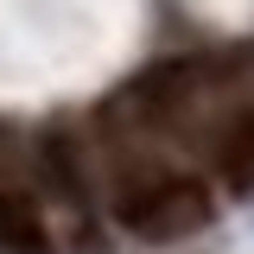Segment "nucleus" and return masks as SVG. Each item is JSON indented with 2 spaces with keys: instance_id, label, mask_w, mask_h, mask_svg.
Listing matches in <instances>:
<instances>
[{
  "instance_id": "nucleus-1",
  "label": "nucleus",
  "mask_w": 254,
  "mask_h": 254,
  "mask_svg": "<svg viewBox=\"0 0 254 254\" xmlns=\"http://www.w3.org/2000/svg\"><path fill=\"white\" fill-rule=\"evenodd\" d=\"M216 216V190L190 172H140L115 190V222L140 242H185L197 229H210Z\"/></svg>"
},
{
  "instance_id": "nucleus-2",
  "label": "nucleus",
  "mask_w": 254,
  "mask_h": 254,
  "mask_svg": "<svg viewBox=\"0 0 254 254\" xmlns=\"http://www.w3.org/2000/svg\"><path fill=\"white\" fill-rule=\"evenodd\" d=\"M197 146H203V159H210L222 190H235V197L254 190V108L248 102H229L216 121L197 133Z\"/></svg>"
},
{
  "instance_id": "nucleus-3",
  "label": "nucleus",
  "mask_w": 254,
  "mask_h": 254,
  "mask_svg": "<svg viewBox=\"0 0 254 254\" xmlns=\"http://www.w3.org/2000/svg\"><path fill=\"white\" fill-rule=\"evenodd\" d=\"M0 248L6 254H51V222L32 203V190L0 178Z\"/></svg>"
}]
</instances>
